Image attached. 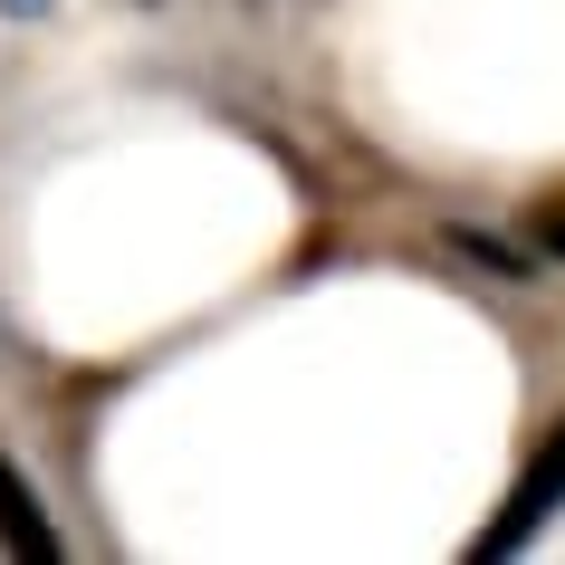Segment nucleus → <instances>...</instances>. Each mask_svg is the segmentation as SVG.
<instances>
[{"label": "nucleus", "mask_w": 565, "mask_h": 565, "mask_svg": "<svg viewBox=\"0 0 565 565\" xmlns=\"http://www.w3.org/2000/svg\"><path fill=\"white\" fill-rule=\"evenodd\" d=\"M527 239H536V259H565V182H546L527 202Z\"/></svg>", "instance_id": "7ed1b4c3"}, {"label": "nucleus", "mask_w": 565, "mask_h": 565, "mask_svg": "<svg viewBox=\"0 0 565 565\" xmlns=\"http://www.w3.org/2000/svg\"><path fill=\"white\" fill-rule=\"evenodd\" d=\"M0 556H58V527H49V508H39V489L20 479V460H0Z\"/></svg>", "instance_id": "f03ea898"}, {"label": "nucleus", "mask_w": 565, "mask_h": 565, "mask_svg": "<svg viewBox=\"0 0 565 565\" xmlns=\"http://www.w3.org/2000/svg\"><path fill=\"white\" fill-rule=\"evenodd\" d=\"M556 508H565V422H546V441L527 450V470L508 479V508L489 518V527H479L470 556H518V546H527V536L546 527Z\"/></svg>", "instance_id": "f257e3e1"}]
</instances>
